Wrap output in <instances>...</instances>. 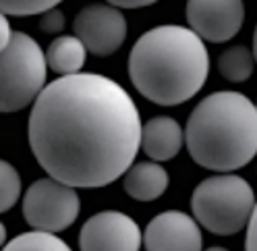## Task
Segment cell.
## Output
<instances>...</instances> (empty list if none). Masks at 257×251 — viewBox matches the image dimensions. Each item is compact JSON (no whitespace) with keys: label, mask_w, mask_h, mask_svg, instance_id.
Instances as JSON below:
<instances>
[{"label":"cell","mask_w":257,"mask_h":251,"mask_svg":"<svg viewBox=\"0 0 257 251\" xmlns=\"http://www.w3.org/2000/svg\"><path fill=\"white\" fill-rule=\"evenodd\" d=\"M106 3L118 9H143V7L156 5L158 0H106Z\"/></svg>","instance_id":"cell-20"},{"label":"cell","mask_w":257,"mask_h":251,"mask_svg":"<svg viewBox=\"0 0 257 251\" xmlns=\"http://www.w3.org/2000/svg\"><path fill=\"white\" fill-rule=\"evenodd\" d=\"M170 177L164 166L158 162H139L124 172L122 187L124 191L137 201H154L164 195L168 189Z\"/></svg>","instance_id":"cell-12"},{"label":"cell","mask_w":257,"mask_h":251,"mask_svg":"<svg viewBox=\"0 0 257 251\" xmlns=\"http://www.w3.org/2000/svg\"><path fill=\"white\" fill-rule=\"evenodd\" d=\"M257 199L253 187L238 175L220 172L203 179L191 195L195 220L214 234L232 237L249 226Z\"/></svg>","instance_id":"cell-4"},{"label":"cell","mask_w":257,"mask_h":251,"mask_svg":"<svg viewBox=\"0 0 257 251\" xmlns=\"http://www.w3.org/2000/svg\"><path fill=\"white\" fill-rule=\"evenodd\" d=\"M87 48L77 36H58L46 50L48 67L60 77L81 73L85 65Z\"/></svg>","instance_id":"cell-13"},{"label":"cell","mask_w":257,"mask_h":251,"mask_svg":"<svg viewBox=\"0 0 257 251\" xmlns=\"http://www.w3.org/2000/svg\"><path fill=\"white\" fill-rule=\"evenodd\" d=\"M48 58L42 46L23 31H15L3 46L0 60V108L3 112H19L46 89Z\"/></svg>","instance_id":"cell-5"},{"label":"cell","mask_w":257,"mask_h":251,"mask_svg":"<svg viewBox=\"0 0 257 251\" xmlns=\"http://www.w3.org/2000/svg\"><path fill=\"white\" fill-rule=\"evenodd\" d=\"M75 36L93 56L114 54L126 38V19L118 7L89 5L77 13L73 21Z\"/></svg>","instance_id":"cell-7"},{"label":"cell","mask_w":257,"mask_h":251,"mask_svg":"<svg viewBox=\"0 0 257 251\" xmlns=\"http://www.w3.org/2000/svg\"><path fill=\"white\" fill-rule=\"evenodd\" d=\"M210 56L191 27L158 25L146 31L128 54V77L146 100L179 106L203 87Z\"/></svg>","instance_id":"cell-2"},{"label":"cell","mask_w":257,"mask_h":251,"mask_svg":"<svg viewBox=\"0 0 257 251\" xmlns=\"http://www.w3.org/2000/svg\"><path fill=\"white\" fill-rule=\"evenodd\" d=\"M79 212L81 201L75 187L54 177L38 179L23 195V218L36 230L60 232L77 220Z\"/></svg>","instance_id":"cell-6"},{"label":"cell","mask_w":257,"mask_h":251,"mask_svg":"<svg viewBox=\"0 0 257 251\" xmlns=\"http://www.w3.org/2000/svg\"><path fill=\"white\" fill-rule=\"evenodd\" d=\"M185 131L170 116H154L143 124L141 131V150L154 162L172 160L183 150Z\"/></svg>","instance_id":"cell-11"},{"label":"cell","mask_w":257,"mask_h":251,"mask_svg":"<svg viewBox=\"0 0 257 251\" xmlns=\"http://www.w3.org/2000/svg\"><path fill=\"white\" fill-rule=\"evenodd\" d=\"M3 170V183H0V208L3 212L11 210L15 203H17L19 195H21V177L17 168L9 162H3L0 166Z\"/></svg>","instance_id":"cell-17"},{"label":"cell","mask_w":257,"mask_h":251,"mask_svg":"<svg viewBox=\"0 0 257 251\" xmlns=\"http://www.w3.org/2000/svg\"><path fill=\"white\" fill-rule=\"evenodd\" d=\"M185 144L201 168L232 172L257 156V104L238 91L203 98L187 120Z\"/></svg>","instance_id":"cell-3"},{"label":"cell","mask_w":257,"mask_h":251,"mask_svg":"<svg viewBox=\"0 0 257 251\" xmlns=\"http://www.w3.org/2000/svg\"><path fill=\"white\" fill-rule=\"evenodd\" d=\"M245 251H257V206L251 216V222L247 226V239H245Z\"/></svg>","instance_id":"cell-19"},{"label":"cell","mask_w":257,"mask_h":251,"mask_svg":"<svg viewBox=\"0 0 257 251\" xmlns=\"http://www.w3.org/2000/svg\"><path fill=\"white\" fill-rule=\"evenodd\" d=\"M255 54L247 46H232L218 56V71L224 79L232 83L247 81L255 69Z\"/></svg>","instance_id":"cell-14"},{"label":"cell","mask_w":257,"mask_h":251,"mask_svg":"<svg viewBox=\"0 0 257 251\" xmlns=\"http://www.w3.org/2000/svg\"><path fill=\"white\" fill-rule=\"evenodd\" d=\"M187 23L212 44L232 40L245 21L243 0H187Z\"/></svg>","instance_id":"cell-9"},{"label":"cell","mask_w":257,"mask_h":251,"mask_svg":"<svg viewBox=\"0 0 257 251\" xmlns=\"http://www.w3.org/2000/svg\"><path fill=\"white\" fill-rule=\"evenodd\" d=\"M40 27L46 31V34H58V31H62V27H64V13L58 7L42 13Z\"/></svg>","instance_id":"cell-18"},{"label":"cell","mask_w":257,"mask_h":251,"mask_svg":"<svg viewBox=\"0 0 257 251\" xmlns=\"http://www.w3.org/2000/svg\"><path fill=\"white\" fill-rule=\"evenodd\" d=\"M205 251H228V249H224V247H210V249H205Z\"/></svg>","instance_id":"cell-23"},{"label":"cell","mask_w":257,"mask_h":251,"mask_svg":"<svg viewBox=\"0 0 257 251\" xmlns=\"http://www.w3.org/2000/svg\"><path fill=\"white\" fill-rule=\"evenodd\" d=\"M253 54H255V60H257V25H255V34H253Z\"/></svg>","instance_id":"cell-22"},{"label":"cell","mask_w":257,"mask_h":251,"mask_svg":"<svg viewBox=\"0 0 257 251\" xmlns=\"http://www.w3.org/2000/svg\"><path fill=\"white\" fill-rule=\"evenodd\" d=\"M143 234L131 216L104 210L87 218L79 232L81 251H139Z\"/></svg>","instance_id":"cell-8"},{"label":"cell","mask_w":257,"mask_h":251,"mask_svg":"<svg viewBox=\"0 0 257 251\" xmlns=\"http://www.w3.org/2000/svg\"><path fill=\"white\" fill-rule=\"evenodd\" d=\"M3 251H71V247L58 239L54 232L34 230L23 232L5 245Z\"/></svg>","instance_id":"cell-15"},{"label":"cell","mask_w":257,"mask_h":251,"mask_svg":"<svg viewBox=\"0 0 257 251\" xmlns=\"http://www.w3.org/2000/svg\"><path fill=\"white\" fill-rule=\"evenodd\" d=\"M62 0H0L3 15L9 17H29V15H42L58 7Z\"/></svg>","instance_id":"cell-16"},{"label":"cell","mask_w":257,"mask_h":251,"mask_svg":"<svg viewBox=\"0 0 257 251\" xmlns=\"http://www.w3.org/2000/svg\"><path fill=\"white\" fill-rule=\"evenodd\" d=\"M143 243L148 251H201L203 237L199 222L193 216L166 210L150 220Z\"/></svg>","instance_id":"cell-10"},{"label":"cell","mask_w":257,"mask_h":251,"mask_svg":"<svg viewBox=\"0 0 257 251\" xmlns=\"http://www.w3.org/2000/svg\"><path fill=\"white\" fill-rule=\"evenodd\" d=\"M13 34H15V31H13L11 25H9V15H3V38H0V48H3V46H7V44L11 42Z\"/></svg>","instance_id":"cell-21"},{"label":"cell","mask_w":257,"mask_h":251,"mask_svg":"<svg viewBox=\"0 0 257 251\" xmlns=\"http://www.w3.org/2000/svg\"><path fill=\"white\" fill-rule=\"evenodd\" d=\"M143 124L133 98L95 73L58 77L34 102L27 139L38 164L79 189L106 187L133 166Z\"/></svg>","instance_id":"cell-1"}]
</instances>
